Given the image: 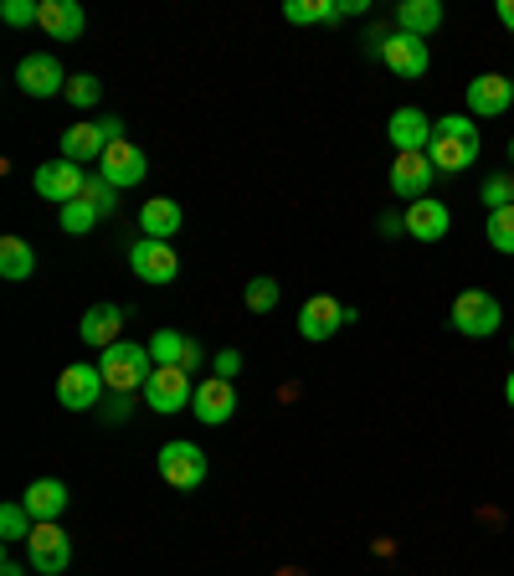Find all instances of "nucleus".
Listing matches in <instances>:
<instances>
[{
    "instance_id": "7",
    "label": "nucleus",
    "mask_w": 514,
    "mask_h": 576,
    "mask_svg": "<svg viewBox=\"0 0 514 576\" xmlns=\"http://www.w3.org/2000/svg\"><path fill=\"white\" fill-rule=\"evenodd\" d=\"M155 463H160V479L170 489H201L206 484V453L196 443H186V438L165 443Z\"/></svg>"
},
{
    "instance_id": "14",
    "label": "nucleus",
    "mask_w": 514,
    "mask_h": 576,
    "mask_svg": "<svg viewBox=\"0 0 514 576\" xmlns=\"http://www.w3.org/2000/svg\"><path fill=\"white\" fill-rule=\"evenodd\" d=\"M191 407H196V417H201L206 428H221V422L237 412V386L221 381V376H206V381L196 386Z\"/></svg>"
},
{
    "instance_id": "15",
    "label": "nucleus",
    "mask_w": 514,
    "mask_h": 576,
    "mask_svg": "<svg viewBox=\"0 0 514 576\" xmlns=\"http://www.w3.org/2000/svg\"><path fill=\"white\" fill-rule=\"evenodd\" d=\"M401 227H407V237H417V242H442L448 227H453V211L442 207V201H432V196H422V201H411L407 207Z\"/></svg>"
},
{
    "instance_id": "16",
    "label": "nucleus",
    "mask_w": 514,
    "mask_h": 576,
    "mask_svg": "<svg viewBox=\"0 0 514 576\" xmlns=\"http://www.w3.org/2000/svg\"><path fill=\"white\" fill-rule=\"evenodd\" d=\"M510 104H514V83L504 73H479L469 83V108L479 118H500Z\"/></svg>"
},
{
    "instance_id": "22",
    "label": "nucleus",
    "mask_w": 514,
    "mask_h": 576,
    "mask_svg": "<svg viewBox=\"0 0 514 576\" xmlns=\"http://www.w3.org/2000/svg\"><path fill=\"white\" fill-rule=\"evenodd\" d=\"M21 504H27V515L36 520V525L62 520V510H67V484H62V479H36V484L21 494Z\"/></svg>"
},
{
    "instance_id": "23",
    "label": "nucleus",
    "mask_w": 514,
    "mask_h": 576,
    "mask_svg": "<svg viewBox=\"0 0 514 576\" xmlns=\"http://www.w3.org/2000/svg\"><path fill=\"white\" fill-rule=\"evenodd\" d=\"M180 222H186V217H180V207L170 196H155V201L139 207V232L155 237V242H170V237L180 232Z\"/></svg>"
},
{
    "instance_id": "33",
    "label": "nucleus",
    "mask_w": 514,
    "mask_h": 576,
    "mask_svg": "<svg viewBox=\"0 0 514 576\" xmlns=\"http://www.w3.org/2000/svg\"><path fill=\"white\" fill-rule=\"evenodd\" d=\"M83 201H88L98 217H114V211H118V191L103 176H88V186H83Z\"/></svg>"
},
{
    "instance_id": "39",
    "label": "nucleus",
    "mask_w": 514,
    "mask_h": 576,
    "mask_svg": "<svg viewBox=\"0 0 514 576\" xmlns=\"http://www.w3.org/2000/svg\"><path fill=\"white\" fill-rule=\"evenodd\" d=\"M196 366H201V345H196V341H191V350H186V360H180V370H186V376H191V370H196Z\"/></svg>"
},
{
    "instance_id": "8",
    "label": "nucleus",
    "mask_w": 514,
    "mask_h": 576,
    "mask_svg": "<svg viewBox=\"0 0 514 576\" xmlns=\"http://www.w3.org/2000/svg\"><path fill=\"white\" fill-rule=\"evenodd\" d=\"M15 83H21V93H31V98H52V93H67V67H62L52 52H31V57L15 62Z\"/></svg>"
},
{
    "instance_id": "25",
    "label": "nucleus",
    "mask_w": 514,
    "mask_h": 576,
    "mask_svg": "<svg viewBox=\"0 0 514 576\" xmlns=\"http://www.w3.org/2000/svg\"><path fill=\"white\" fill-rule=\"evenodd\" d=\"M31 273H36V252H31V242L27 237H6V242H0V279L21 283V279H31Z\"/></svg>"
},
{
    "instance_id": "3",
    "label": "nucleus",
    "mask_w": 514,
    "mask_h": 576,
    "mask_svg": "<svg viewBox=\"0 0 514 576\" xmlns=\"http://www.w3.org/2000/svg\"><path fill=\"white\" fill-rule=\"evenodd\" d=\"M31 551V572L36 576H62L67 566H73V535L62 531L57 520H46V525H36L27 541Z\"/></svg>"
},
{
    "instance_id": "21",
    "label": "nucleus",
    "mask_w": 514,
    "mask_h": 576,
    "mask_svg": "<svg viewBox=\"0 0 514 576\" xmlns=\"http://www.w3.org/2000/svg\"><path fill=\"white\" fill-rule=\"evenodd\" d=\"M427 160H432V170H442V176H458V170H469V165L479 160V139H448V134H432Z\"/></svg>"
},
{
    "instance_id": "36",
    "label": "nucleus",
    "mask_w": 514,
    "mask_h": 576,
    "mask_svg": "<svg viewBox=\"0 0 514 576\" xmlns=\"http://www.w3.org/2000/svg\"><path fill=\"white\" fill-rule=\"evenodd\" d=\"M36 11H42V6H31V0H6V6H0V21H6V27H31Z\"/></svg>"
},
{
    "instance_id": "31",
    "label": "nucleus",
    "mask_w": 514,
    "mask_h": 576,
    "mask_svg": "<svg viewBox=\"0 0 514 576\" xmlns=\"http://www.w3.org/2000/svg\"><path fill=\"white\" fill-rule=\"evenodd\" d=\"M279 294H283L279 279H273V273H258V279L248 283V310L252 314H268L273 304H279Z\"/></svg>"
},
{
    "instance_id": "30",
    "label": "nucleus",
    "mask_w": 514,
    "mask_h": 576,
    "mask_svg": "<svg viewBox=\"0 0 514 576\" xmlns=\"http://www.w3.org/2000/svg\"><path fill=\"white\" fill-rule=\"evenodd\" d=\"M73 108H98V98H103V83L93 73H73V83H67V93H62Z\"/></svg>"
},
{
    "instance_id": "4",
    "label": "nucleus",
    "mask_w": 514,
    "mask_h": 576,
    "mask_svg": "<svg viewBox=\"0 0 514 576\" xmlns=\"http://www.w3.org/2000/svg\"><path fill=\"white\" fill-rule=\"evenodd\" d=\"M191 397H196V386H191V376H186L180 366H155V376L145 381L149 412H160V417L186 412V407H191Z\"/></svg>"
},
{
    "instance_id": "18",
    "label": "nucleus",
    "mask_w": 514,
    "mask_h": 576,
    "mask_svg": "<svg viewBox=\"0 0 514 576\" xmlns=\"http://www.w3.org/2000/svg\"><path fill=\"white\" fill-rule=\"evenodd\" d=\"M432 180H438V170H432V160H427V149L397 155V165H391V191L407 196V201H422Z\"/></svg>"
},
{
    "instance_id": "10",
    "label": "nucleus",
    "mask_w": 514,
    "mask_h": 576,
    "mask_svg": "<svg viewBox=\"0 0 514 576\" xmlns=\"http://www.w3.org/2000/svg\"><path fill=\"white\" fill-rule=\"evenodd\" d=\"M31 186H36V196H42V201H57V207H67V201H77V196H83L88 176H83V165H73V160H52V165H36Z\"/></svg>"
},
{
    "instance_id": "1",
    "label": "nucleus",
    "mask_w": 514,
    "mask_h": 576,
    "mask_svg": "<svg viewBox=\"0 0 514 576\" xmlns=\"http://www.w3.org/2000/svg\"><path fill=\"white\" fill-rule=\"evenodd\" d=\"M103 381H108V391H124V397H134V391H145V381L155 376V355H149V345H134V341H118L103 350L98 360Z\"/></svg>"
},
{
    "instance_id": "43",
    "label": "nucleus",
    "mask_w": 514,
    "mask_h": 576,
    "mask_svg": "<svg viewBox=\"0 0 514 576\" xmlns=\"http://www.w3.org/2000/svg\"><path fill=\"white\" fill-rule=\"evenodd\" d=\"M504 401L514 407V370H510V381H504Z\"/></svg>"
},
{
    "instance_id": "6",
    "label": "nucleus",
    "mask_w": 514,
    "mask_h": 576,
    "mask_svg": "<svg viewBox=\"0 0 514 576\" xmlns=\"http://www.w3.org/2000/svg\"><path fill=\"white\" fill-rule=\"evenodd\" d=\"M355 320V310L350 304H339V299H329V294H314L304 304V310H298V335H304V341H335L339 329L350 325Z\"/></svg>"
},
{
    "instance_id": "28",
    "label": "nucleus",
    "mask_w": 514,
    "mask_h": 576,
    "mask_svg": "<svg viewBox=\"0 0 514 576\" xmlns=\"http://www.w3.org/2000/svg\"><path fill=\"white\" fill-rule=\"evenodd\" d=\"M191 350V341L180 335V329H155V341H149V355H155V366H180Z\"/></svg>"
},
{
    "instance_id": "37",
    "label": "nucleus",
    "mask_w": 514,
    "mask_h": 576,
    "mask_svg": "<svg viewBox=\"0 0 514 576\" xmlns=\"http://www.w3.org/2000/svg\"><path fill=\"white\" fill-rule=\"evenodd\" d=\"M134 412V401L124 397V391H114V401H108V412H103V422H129Z\"/></svg>"
},
{
    "instance_id": "5",
    "label": "nucleus",
    "mask_w": 514,
    "mask_h": 576,
    "mask_svg": "<svg viewBox=\"0 0 514 576\" xmlns=\"http://www.w3.org/2000/svg\"><path fill=\"white\" fill-rule=\"evenodd\" d=\"M370 46H376V57H381L397 77H422L427 62H432V57H427L422 36H407V31H391V36H381V31H376V36H370Z\"/></svg>"
},
{
    "instance_id": "40",
    "label": "nucleus",
    "mask_w": 514,
    "mask_h": 576,
    "mask_svg": "<svg viewBox=\"0 0 514 576\" xmlns=\"http://www.w3.org/2000/svg\"><path fill=\"white\" fill-rule=\"evenodd\" d=\"M339 15H366V0H339Z\"/></svg>"
},
{
    "instance_id": "29",
    "label": "nucleus",
    "mask_w": 514,
    "mask_h": 576,
    "mask_svg": "<svg viewBox=\"0 0 514 576\" xmlns=\"http://www.w3.org/2000/svg\"><path fill=\"white\" fill-rule=\"evenodd\" d=\"M98 222H103V217L88 207V201H83V196H77V201H67V207L57 211V227H62V232H73V237L93 232V227H98Z\"/></svg>"
},
{
    "instance_id": "38",
    "label": "nucleus",
    "mask_w": 514,
    "mask_h": 576,
    "mask_svg": "<svg viewBox=\"0 0 514 576\" xmlns=\"http://www.w3.org/2000/svg\"><path fill=\"white\" fill-rule=\"evenodd\" d=\"M237 370H242V355H237V350H221V355H217V370H211V376H221V381H232Z\"/></svg>"
},
{
    "instance_id": "27",
    "label": "nucleus",
    "mask_w": 514,
    "mask_h": 576,
    "mask_svg": "<svg viewBox=\"0 0 514 576\" xmlns=\"http://www.w3.org/2000/svg\"><path fill=\"white\" fill-rule=\"evenodd\" d=\"M31 531H36V520L27 515V504H0V541H11V546H27Z\"/></svg>"
},
{
    "instance_id": "42",
    "label": "nucleus",
    "mask_w": 514,
    "mask_h": 576,
    "mask_svg": "<svg viewBox=\"0 0 514 576\" xmlns=\"http://www.w3.org/2000/svg\"><path fill=\"white\" fill-rule=\"evenodd\" d=\"M0 576H27V566H21V562H0Z\"/></svg>"
},
{
    "instance_id": "13",
    "label": "nucleus",
    "mask_w": 514,
    "mask_h": 576,
    "mask_svg": "<svg viewBox=\"0 0 514 576\" xmlns=\"http://www.w3.org/2000/svg\"><path fill=\"white\" fill-rule=\"evenodd\" d=\"M36 6H42V11H36V27H42L52 42H77L83 27H88V15H83L77 0H36Z\"/></svg>"
},
{
    "instance_id": "19",
    "label": "nucleus",
    "mask_w": 514,
    "mask_h": 576,
    "mask_svg": "<svg viewBox=\"0 0 514 576\" xmlns=\"http://www.w3.org/2000/svg\"><path fill=\"white\" fill-rule=\"evenodd\" d=\"M118 329H124V310H118V304H93V310L77 320V335H83V345H93V350L118 345Z\"/></svg>"
},
{
    "instance_id": "41",
    "label": "nucleus",
    "mask_w": 514,
    "mask_h": 576,
    "mask_svg": "<svg viewBox=\"0 0 514 576\" xmlns=\"http://www.w3.org/2000/svg\"><path fill=\"white\" fill-rule=\"evenodd\" d=\"M500 21H504V31H514V0H500Z\"/></svg>"
},
{
    "instance_id": "26",
    "label": "nucleus",
    "mask_w": 514,
    "mask_h": 576,
    "mask_svg": "<svg viewBox=\"0 0 514 576\" xmlns=\"http://www.w3.org/2000/svg\"><path fill=\"white\" fill-rule=\"evenodd\" d=\"M283 21L294 27H314V21H339V0H289Z\"/></svg>"
},
{
    "instance_id": "2",
    "label": "nucleus",
    "mask_w": 514,
    "mask_h": 576,
    "mask_svg": "<svg viewBox=\"0 0 514 576\" xmlns=\"http://www.w3.org/2000/svg\"><path fill=\"white\" fill-rule=\"evenodd\" d=\"M500 325H504V310H500V299L489 294V289H463V294L453 299V329L458 335L489 341Z\"/></svg>"
},
{
    "instance_id": "12",
    "label": "nucleus",
    "mask_w": 514,
    "mask_h": 576,
    "mask_svg": "<svg viewBox=\"0 0 514 576\" xmlns=\"http://www.w3.org/2000/svg\"><path fill=\"white\" fill-rule=\"evenodd\" d=\"M129 268L139 283H170L180 273V258L170 242H155V237H139L129 248Z\"/></svg>"
},
{
    "instance_id": "20",
    "label": "nucleus",
    "mask_w": 514,
    "mask_h": 576,
    "mask_svg": "<svg viewBox=\"0 0 514 576\" xmlns=\"http://www.w3.org/2000/svg\"><path fill=\"white\" fill-rule=\"evenodd\" d=\"M103 149H108V134L103 124H73V129H62V160L73 165H88V160H103Z\"/></svg>"
},
{
    "instance_id": "17",
    "label": "nucleus",
    "mask_w": 514,
    "mask_h": 576,
    "mask_svg": "<svg viewBox=\"0 0 514 576\" xmlns=\"http://www.w3.org/2000/svg\"><path fill=\"white\" fill-rule=\"evenodd\" d=\"M432 118L422 114V108H397L391 114V124H386V134H391V145H397V155H417V149L432 145Z\"/></svg>"
},
{
    "instance_id": "45",
    "label": "nucleus",
    "mask_w": 514,
    "mask_h": 576,
    "mask_svg": "<svg viewBox=\"0 0 514 576\" xmlns=\"http://www.w3.org/2000/svg\"><path fill=\"white\" fill-rule=\"evenodd\" d=\"M510 83H514V73H510Z\"/></svg>"
},
{
    "instance_id": "24",
    "label": "nucleus",
    "mask_w": 514,
    "mask_h": 576,
    "mask_svg": "<svg viewBox=\"0 0 514 576\" xmlns=\"http://www.w3.org/2000/svg\"><path fill=\"white\" fill-rule=\"evenodd\" d=\"M442 27V0H401L397 6V31H407V36H432V31Z\"/></svg>"
},
{
    "instance_id": "11",
    "label": "nucleus",
    "mask_w": 514,
    "mask_h": 576,
    "mask_svg": "<svg viewBox=\"0 0 514 576\" xmlns=\"http://www.w3.org/2000/svg\"><path fill=\"white\" fill-rule=\"evenodd\" d=\"M98 176L114 186V191H124V186H139V180L149 176V155L139 145H129V139H118V145L103 149L98 160Z\"/></svg>"
},
{
    "instance_id": "32",
    "label": "nucleus",
    "mask_w": 514,
    "mask_h": 576,
    "mask_svg": "<svg viewBox=\"0 0 514 576\" xmlns=\"http://www.w3.org/2000/svg\"><path fill=\"white\" fill-rule=\"evenodd\" d=\"M489 248L494 252H514V207H504V211H489Z\"/></svg>"
},
{
    "instance_id": "34",
    "label": "nucleus",
    "mask_w": 514,
    "mask_h": 576,
    "mask_svg": "<svg viewBox=\"0 0 514 576\" xmlns=\"http://www.w3.org/2000/svg\"><path fill=\"white\" fill-rule=\"evenodd\" d=\"M484 207H489V211L514 207V176H510V170H500V176L484 180Z\"/></svg>"
},
{
    "instance_id": "9",
    "label": "nucleus",
    "mask_w": 514,
    "mask_h": 576,
    "mask_svg": "<svg viewBox=\"0 0 514 576\" xmlns=\"http://www.w3.org/2000/svg\"><path fill=\"white\" fill-rule=\"evenodd\" d=\"M103 391H108L103 370L98 366H83V360H73V366L57 376V401L67 407V412H88V407H98Z\"/></svg>"
},
{
    "instance_id": "44",
    "label": "nucleus",
    "mask_w": 514,
    "mask_h": 576,
    "mask_svg": "<svg viewBox=\"0 0 514 576\" xmlns=\"http://www.w3.org/2000/svg\"><path fill=\"white\" fill-rule=\"evenodd\" d=\"M510 165H514V139H510Z\"/></svg>"
},
{
    "instance_id": "35",
    "label": "nucleus",
    "mask_w": 514,
    "mask_h": 576,
    "mask_svg": "<svg viewBox=\"0 0 514 576\" xmlns=\"http://www.w3.org/2000/svg\"><path fill=\"white\" fill-rule=\"evenodd\" d=\"M432 134H448V139H479V124L469 114H442Z\"/></svg>"
}]
</instances>
